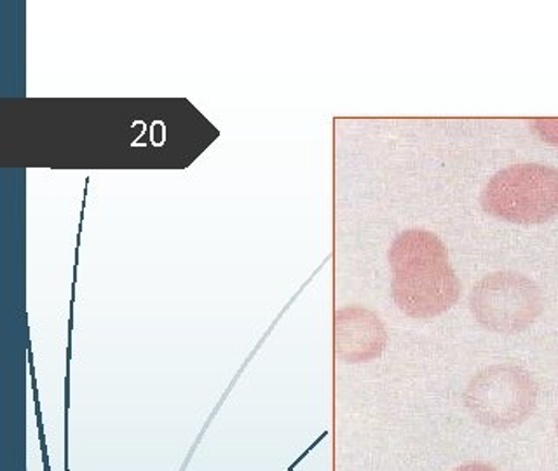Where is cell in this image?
<instances>
[{"label":"cell","mask_w":558,"mask_h":471,"mask_svg":"<svg viewBox=\"0 0 558 471\" xmlns=\"http://www.w3.org/2000/svg\"><path fill=\"white\" fill-rule=\"evenodd\" d=\"M391 266L395 301L412 318H435L458 302L461 283L433 232H403L392 244Z\"/></svg>","instance_id":"cell-1"},{"label":"cell","mask_w":558,"mask_h":471,"mask_svg":"<svg viewBox=\"0 0 558 471\" xmlns=\"http://www.w3.org/2000/svg\"><path fill=\"white\" fill-rule=\"evenodd\" d=\"M482 206L506 222H546L558 215V170L536 162L506 168L487 183Z\"/></svg>","instance_id":"cell-2"},{"label":"cell","mask_w":558,"mask_h":471,"mask_svg":"<svg viewBox=\"0 0 558 471\" xmlns=\"http://www.w3.org/2000/svg\"><path fill=\"white\" fill-rule=\"evenodd\" d=\"M471 311L488 330L517 334L539 316V290L517 273L488 275L473 288Z\"/></svg>","instance_id":"cell-3"},{"label":"cell","mask_w":558,"mask_h":471,"mask_svg":"<svg viewBox=\"0 0 558 471\" xmlns=\"http://www.w3.org/2000/svg\"><path fill=\"white\" fill-rule=\"evenodd\" d=\"M466 403L482 423L511 426L536 403V384L517 366H493L471 381Z\"/></svg>","instance_id":"cell-4"},{"label":"cell","mask_w":558,"mask_h":471,"mask_svg":"<svg viewBox=\"0 0 558 471\" xmlns=\"http://www.w3.org/2000/svg\"><path fill=\"white\" fill-rule=\"evenodd\" d=\"M456 471H496L488 464H480V462H471V464H464V467L458 468Z\"/></svg>","instance_id":"cell-5"}]
</instances>
